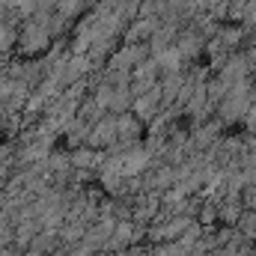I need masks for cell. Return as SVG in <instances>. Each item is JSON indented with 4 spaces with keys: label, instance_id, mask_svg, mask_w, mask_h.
<instances>
[{
    "label": "cell",
    "instance_id": "1",
    "mask_svg": "<svg viewBox=\"0 0 256 256\" xmlns=\"http://www.w3.org/2000/svg\"><path fill=\"white\" fill-rule=\"evenodd\" d=\"M51 12H36V15H30L24 24H21V30H18V51L24 54V57H30V54H42V51H48V45H51Z\"/></svg>",
    "mask_w": 256,
    "mask_h": 256
},
{
    "label": "cell",
    "instance_id": "2",
    "mask_svg": "<svg viewBox=\"0 0 256 256\" xmlns=\"http://www.w3.org/2000/svg\"><path fill=\"white\" fill-rule=\"evenodd\" d=\"M149 60V45H122L110 60L108 68H122V72H134L140 63Z\"/></svg>",
    "mask_w": 256,
    "mask_h": 256
},
{
    "label": "cell",
    "instance_id": "3",
    "mask_svg": "<svg viewBox=\"0 0 256 256\" xmlns=\"http://www.w3.org/2000/svg\"><path fill=\"white\" fill-rule=\"evenodd\" d=\"M116 143H120V134H116V116L108 114L102 122L92 126L86 146H90V149H110V146H116Z\"/></svg>",
    "mask_w": 256,
    "mask_h": 256
},
{
    "label": "cell",
    "instance_id": "4",
    "mask_svg": "<svg viewBox=\"0 0 256 256\" xmlns=\"http://www.w3.org/2000/svg\"><path fill=\"white\" fill-rule=\"evenodd\" d=\"M161 102H164V98H161V86H155L152 92L134 98L131 114H134L140 122H155V120H158V110H161Z\"/></svg>",
    "mask_w": 256,
    "mask_h": 256
},
{
    "label": "cell",
    "instance_id": "5",
    "mask_svg": "<svg viewBox=\"0 0 256 256\" xmlns=\"http://www.w3.org/2000/svg\"><path fill=\"white\" fill-rule=\"evenodd\" d=\"M140 128H143V122H140L131 110L116 116V134H120V143H122V146H134V143H137Z\"/></svg>",
    "mask_w": 256,
    "mask_h": 256
},
{
    "label": "cell",
    "instance_id": "6",
    "mask_svg": "<svg viewBox=\"0 0 256 256\" xmlns=\"http://www.w3.org/2000/svg\"><path fill=\"white\" fill-rule=\"evenodd\" d=\"M152 36H155V21L152 18L131 21V27H126V33H122L126 45H143V39H152Z\"/></svg>",
    "mask_w": 256,
    "mask_h": 256
},
{
    "label": "cell",
    "instance_id": "7",
    "mask_svg": "<svg viewBox=\"0 0 256 256\" xmlns=\"http://www.w3.org/2000/svg\"><path fill=\"white\" fill-rule=\"evenodd\" d=\"M78 116L84 120V122H90V126H96V122H102L104 116H108V110L92 98V96H86L80 104H78Z\"/></svg>",
    "mask_w": 256,
    "mask_h": 256
},
{
    "label": "cell",
    "instance_id": "8",
    "mask_svg": "<svg viewBox=\"0 0 256 256\" xmlns=\"http://www.w3.org/2000/svg\"><path fill=\"white\" fill-rule=\"evenodd\" d=\"M18 30H21V27L0 24V57H3V54H9V51L18 45Z\"/></svg>",
    "mask_w": 256,
    "mask_h": 256
},
{
    "label": "cell",
    "instance_id": "9",
    "mask_svg": "<svg viewBox=\"0 0 256 256\" xmlns=\"http://www.w3.org/2000/svg\"><path fill=\"white\" fill-rule=\"evenodd\" d=\"M86 6H90V0H57L54 12H60V15H66V18L72 21V18H74V15H80Z\"/></svg>",
    "mask_w": 256,
    "mask_h": 256
},
{
    "label": "cell",
    "instance_id": "10",
    "mask_svg": "<svg viewBox=\"0 0 256 256\" xmlns=\"http://www.w3.org/2000/svg\"><path fill=\"white\" fill-rule=\"evenodd\" d=\"M68 24H72V21H68L66 15H60V12H51V24H48V27H51V36H54V39H60V36H63V30L68 27Z\"/></svg>",
    "mask_w": 256,
    "mask_h": 256
},
{
    "label": "cell",
    "instance_id": "11",
    "mask_svg": "<svg viewBox=\"0 0 256 256\" xmlns=\"http://www.w3.org/2000/svg\"><path fill=\"white\" fill-rule=\"evenodd\" d=\"M155 60H158V66H161V68H167V72L173 74V68L179 66V51H161Z\"/></svg>",
    "mask_w": 256,
    "mask_h": 256
},
{
    "label": "cell",
    "instance_id": "12",
    "mask_svg": "<svg viewBox=\"0 0 256 256\" xmlns=\"http://www.w3.org/2000/svg\"><path fill=\"white\" fill-rule=\"evenodd\" d=\"M3 72H6V68H3V63H0V74H3Z\"/></svg>",
    "mask_w": 256,
    "mask_h": 256
}]
</instances>
